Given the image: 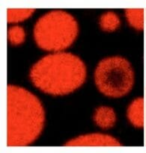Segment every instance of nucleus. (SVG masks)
Instances as JSON below:
<instances>
[{
	"label": "nucleus",
	"instance_id": "7",
	"mask_svg": "<svg viewBox=\"0 0 146 153\" xmlns=\"http://www.w3.org/2000/svg\"><path fill=\"white\" fill-rule=\"evenodd\" d=\"M127 117L132 125L137 128L144 126V99L133 100L127 109Z\"/></svg>",
	"mask_w": 146,
	"mask_h": 153
},
{
	"label": "nucleus",
	"instance_id": "11",
	"mask_svg": "<svg viewBox=\"0 0 146 153\" xmlns=\"http://www.w3.org/2000/svg\"><path fill=\"white\" fill-rule=\"evenodd\" d=\"M8 39L12 45H19L22 43L25 40V33L23 28L19 25L12 26L9 28L7 31Z\"/></svg>",
	"mask_w": 146,
	"mask_h": 153
},
{
	"label": "nucleus",
	"instance_id": "1",
	"mask_svg": "<svg viewBox=\"0 0 146 153\" xmlns=\"http://www.w3.org/2000/svg\"><path fill=\"white\" fill-rule=\"evenodd\" d=\"M29 77L43 92L65 95L82 86L86 79V67L76 55L59 52L46 55L34 64Z\"/></svg>",
	"mask_w": 146,
	"mask_h": 153
},
{
	"label": "nucleus",
	"instance_id": "8",
	"mask_svg": "<svg viewBox=\"0 0 146 153\" xmlns=\"http://www.w3.org/2000/svg\"><path fill=\"white\" fill-rule=\"evenodd\" d=\"M125 15L127 21L133 28L137 30L144 29L145 9H125Z\"/></svg>",
	"mask_w": 146,
	"mask_h": 153
},
{
	"label": "nucleus",
	"instance_id": "10",
	"mask_svg": "<svg viewBox=\"0 0 146 153\" xmlns=\"http://www.w3.org/2000/svg\"><path fill=\"white\" fill-rule=\"evenodd\" d=\"M34 11V9H7V22H19L28 19Z\"/></svg>",
	"mask_w": 146,
	"mask_h": 153
},
{
	"label": "nucleus",
	"instance_id": "4",
	"mask_svg": "<svg viewBox=\"0 0 146 153\" xmlns=\"http://www.w3.org/2000/svg\"><path fill=\"white\" fill-rule=\"evenodd\" d=\"M99 91L110 97H121L131 91L134 73L131 64L121 57H111L100 61L94 72Z\"/></svg>",
	"mask_w": 146,
	"mask_h": 153
},
{
	"label": "nucleus",
	"instance_id": "3",
	"mask_svg": "<svg viewBox=\"0 0 146 153\" xmlns=\"http://www.w3.org/2000/svg\"><path fill=\"white\" fill-rule=\"evenodd\" d=\"M78 24L72 15L64 10H52L42 16L34 28L37 46L46 51L59 52L76 40Z\"/></svg>",
	"mask_w": 146,
	"mask_h": 153
},
{
	"label": "nucleus",
	"instance_id": "9",
	"mask_svg": "<svg viewBox=\"0 0 146 153\" xmlns=\"http://www.w3.org/2000/svg\"><path fill=\"white\" fill-rule=\"evenodd\" d=\"M121 21L119 17L114 12L108 11L100 16V25L103 31H115L119 27Z\"/></svg>",
	"mask_w": 146,
	"mask_h": 153
},
{
	"label": "nucleus",
	"instance_id": "5",
	"mask_svg": "<svg viewBox=\"0 0 146 153\" xmlns=\"http://www.w3.org/2000/svg\"><path fill=\"white\" fill-rule=\"evenodd\" d=\"M67 146H121L118 140L112 136L103 134H90L79 136L69 140L64 144Z\"/></svg>",
	"mask_w": 146,
	"mask_h": 153
},
{
	"label": "nucleus",
	"instance_id": "2",
	"mask_svg": "<svg viewBox=\"0 0 146 153\" xmlns=\"http://www.w3.org/2000/svg\"><path fill=\"white\" fill-rule=\"evenodd\" d=\"M7 146H25L40 136L45 121L40 100L29 91L8 85Z\"/></svg>",
	"mask_w": 146,
	"mask_h": 153
},
{
	"label": "nucleus",
	"instance_id": "6",
	"mask_svg": "<svg viewBox=\"0 0 146 153\" xmlns=\"http://www.w3.org/2000/svg\"><path fill=\"white\" fill-rule=\"evenodd\" d=\"M93 119L99 127L107 129L115 125L116 116L112 108L102 106L95 111Z\"/></svg>",
	"mask_w": 146,
	"mask_h": 153
}]
</instances>
